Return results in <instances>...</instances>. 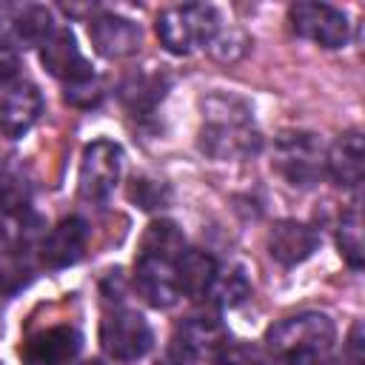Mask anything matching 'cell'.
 <instances>
[{
	"label": "cell",
	"instance_id": "obj_1",
	"mask_svg": "<svg viewBox=\"0 0 365 365\" xmlns=\"http://www.w3.org/2000/svg\"><path fill=\"white\" fill-rule=\"evenodd\" d=\"M262 145L259 131L251 123V108L231 94H211L202 100L200 148L214 160H242Z\"/></svg>",
	"mask_w": 365,
	"mask_h": 365
},
{
	"label": "cell",
	"instance_id": "obj_2",
	"mask_svg": "<svg viewBox=\"0 0 365 365\" xmlns=\"http://www.w3.org/2000/svg\"><path fill=\"white\" fill-rule=\"evenodd\" d=\"M334 322L328 314L319 311H302L294 317L279 319L277 325L268 328L265 345L268 351L279 356H294V354H317L325 356L334 342Z\"/></svg>",
	"mask_w": 365,
	"mask_h": 365
},
{
	"label": "cell",
	"instance_id": "obj_3",
	"mask_svg": "<svg viewBox=\"0 0 365 365\" xmlns=\"http://www.w3.org/2000/svg\"><path fill=\"white\" fill-rule=\"evenodd\" d=\"M222 17L214 6H174L157 17V37L171 54H191L197 46H208Z\"/></svg>",
	"mask_w": 365,
	"mask_h": 365
},
{
	"label": "cell",
	"instance_id": "obj_4",
	"mask_svg": "<svg viewBox=\"0 0 365 365\" xmlns=\"http://www.w3.org/2000/svg\"><path fill=\"white\" fill-rule=\"evenodd\" d=\"M277 171L299 188H311L325 174V148L311 131H282L274 143Z\"/></svg>",
	"mask_w": 365,
	"mask_h": 365
},
{
	"label": "cell",
	"instance_id": "obj_5",
	"mask_svg": "<svg viewBox=\"0 0 365 365\" xmlns=\"http://www.w3.org/2000/svg\"><path fill=\"white\" fill-rule=\"evenodd\" d=\"M100 345L117 362H137L151 351L154 334L143 314L131 308H117L100 322Z\"/></svg>",
	"mask_w": 365,
	"mask_h": 365
},
{
	"label": "cell",
	"instance_id": "obj_6",
	"mask_svg": "<svg viewBox=\"0 0 365 365\" xmlns=\"http://www.w3.org/2000/svg\"><path fill=\"white\" fill-rule=\"evenodd\" d=\"M288 20L299 37L317 43L319 48H342L351 37L345 11L328 3H297L288 9Z\"/></svg>",
	"mask_w": 365,
	"mask_h": 365
},
{
	"label": "cell",
	"instance_id": "obj_7",
	"mask_svg": "<svg viewBox=\"0 0 365 365\" xmlns=\"http://www.w3.org/2000/svg\"><path fill=\"white\" fill-rule=\"evenodd\" d=\"M123 171V148L111 140H94L80 157V194L91 202L106 200Z\"/></svg>",
	"mask_w": 365,
	"mask_h": 365
},
{
	"label": "cell",
	"instance_id": "obj_8",
	"mask_svg": "<svg viewBox=\"0 0 365 365\" xmlns=\"http://www.w3.org/2000/svg\"><path fill=\"white\" fill-rule=\"evenodd\" d=\"M177 259L180 257L140 248L137 262H134V285L148 305L171 308L182 297L180 285H177Z\"/></svg>",
	"mask_w": 365,
	"mask_h": 365
},
{
	"label": "cell",
	"instance_id": "obj_9",
	"mask_svg": "<svg viewBox=\"0 0 365 365\" xmlns=\"http://www.w3.org/2000/svg\"><path fill=\"white\" fill-rule=\"evenodd\" d=\"M228 342V334L214 317H188L171 342V365H200L202 359H214L217 351Z\"/></svg>",
	"mask_w": 365,
	"mask_h": 365
},
{
	"label": "cell",
	"instance_id": "obj_10",
	"mask_svg": "<svg viewBox=\"0 0 365 365\" xmlns=\"http://www.w3.org/2000/svg\"><path fill=\"white\" fill-rule=\"evenodd\" d=\"M40 60L48 68V74H54L66 86H83V83L94 80L91 63L86 60V54L80 51L77 40L68 29H54L40 43Z\"/></svg>",
	"mask_w": 365,
	"mask_h": 365
},
{
	"label": "cell",
	"instance_id": "obj_11",
	"mask_svg": "<svg viewBox=\"0 0 365 365\" xmlns=\"http://www.w3.org/2000/svg\"><path fill=\"white\" fill-rule=\"evenodd\" d=\"M88 37L94 48L108 60H123L140 48V26L120 14H97L88 20Z\"/></svg>",
	"mask_w": 365,
	"mask_h": 365
},
{
	"label": "cell",
	"instance_id": "obj_12",
	"mask_svg": "<svg viewBox=\"0 0 365 365\" xmlns=\"http://www.w3.org/2000/svg\"><path fill=\"white\" fill-rule=\"evenodd\" d=\"M43 111V97L34 83H14L0 97V131L11 140L23 137Z\"/></svg>",
	"mask_w": 365,
	"mask_h": 365
},
{
	"label": "cell",
	"instance_id": "obj_13",
	"mask_svg": "<svg viewBox=\"0 0 365 365\" xmlns=\"http://www.w3.org/2000/svg\"><path fill=\"white\" fill-rule=\"evenodd\" d=\"M317 242H319L317 231L299 220H279L268 231V254L274 262L285 268L305 262L317 251Z\"/></svg>",
	"mask_w": 365,
	"mask_h": 365
},
{
	"label": "cell",
	"instance_id": "obj_14",
	"mask_svg": "<svg viewBox=\"0 0 365 365\" xmlns=\"http://www.w3.org/2000/svg\"><path fill=\"white\" fill-rule=\"evenodd\" d=\"M80 345H83V336L77 328L54 325V328L34 334L26 342L23 356L29 365H68L80 354Z\"/></svg>",
	"mask_w": 365,
	"mask_h": 365
},
{
	"label": "cell",
	"instance_id": "obj_15",
	"mask_svg": "<svg viewBox=\"0 0 365 365\" xmlns=\"http://www.w3.org/2000/svg\"><path fill=\"white\" fill-rule=\"evenodd\" d=\"M86 242H88V225L83 217H66L63 222H57L43 245H40V257L48 268H66V265H74L83 251H86Z\"/></svg>",
	"mask_w": 365,
	"mask_h": 365
},
{
	"label": "cell",
	"instance_id": "obj_16",
	"mask_svg": "<svg viewBox=\"0 0 365 365\" xmlns=\"http://www.w3.org/2000/svg\"><path fill=\"white\" fill-rule=\"evenodd\" d=\"M362 134L356 128L339 134L334 145L325 151V171L334 177L336 185L342 188H356L362 182Z\"/></svg>",
	"mask_w": 365,
	"mask_h": 365
},
{
	"label": "cell",
	"instance_id": "obj_17",
	"mask_svg": "<svg viewBox=\"0 0 365 365\" xmlns=\"http://www.w3.org/2000/svg\"><path fill=\"white\" fill-rule=\"evenodd\" d=\"M168 91V74L157 66H143V68H134L123 86H120V100L128 111L134 114H145L151 111Z\"/></svg>",
	"mask_w": 365,
	"mask_h": 365
},
{
	"label": "cell",
	"instance_id": "obj_18",
	"mask_svg": "<svg viewBox=\"0 0 365 365\" xmlns=\"http://www.w3.org/2000/svg\"><path fill=\"white\" fill-rule=\"evenodd\" d=\"M0 23L23 43H43L51 29V11L46 6H0Z\"/></svg>",
	"mask_w": 365,
	"mask_h": 365
},
{
	"label": "cell",
	"instance_id": "obj_19",
	"mask_svg": "<svg viewBox=\"0 0 365 365\" xmlns=\"http://www.w3.org/2000/svg\"><path fill=\"white\" fill-rule=\"evenodd\" d=\"M34 185L20 165H6L0 171V214L9 220H23L31 208Z\"/></svg>",
	"mask_w": 365,
	"mask_h": 365
},
{
	"label": "cell",
	"instance_id": "obj_20",
	"mask_svg": "<svg viewBox=\"0 0 365 365\" xmlns=\"http://www.w3.org/2000/svg\"><path fill=\"white\" fill-rule=\"evenodd\" d=\"M217 271V262L211 254L205 251H197V248H185L177 259V285H180V294L185 297H202L211 277Z\"/></svg>",
	"mask_w": 365,
	"mask_h": 365
},
{
	"label": "cell",
	"instance_id": "obj_21",
	"mask_svg": "<svg viewBox=\"0 0 365 365\" xmlns=\"http://www.w3.org/2000/svg\"><path fill=\"white\" fill-rule=\"evenodd\" d=\"M248 294H251V282H248L242 268H237V265H217V271H214L202 299H208L217 308H234Z\"/></svg>",
	"mask_w": 365,
	"mask_h": 365
},
{
	"label": "cell",
	"instance_id": "obj_22",
	"mask_svg": "<svg viewBox=\"0 0 365 365\" xmlns=\"http://www.w3.org/2000/svg\"><path fill=\"white\" fill-rule=\"evenodd\" d=\"M208 51H211L217 60H222V63L240 60V57L248 51V37H245L242 29H237V26H231V23H222V26L214 31V37L208 40Z\"/></svg>",
	"mask_w": 365,
	"mask_h": 365
},
{
	"label": "cell",
	"instance_id": "obj_23",
	"mask_svg": "<svg viewBox=\"0 0 365 365\" xmlns=\"http://www.w3.org/2000/svg\"><path fill=\"white\" fill-rule=\"evenodd\" d=\"M336 242H339V254L345 257V262L351 268H362V222H359V211L356 208H351L342 217Z\"/></svg>",
	"mask_w": 365,
	"mask_h": 365
},
{
	"label": "cell",
	"instance_id": "obj_24",
	"mask_svg": "<svg viewBox=\"0 0 365 365\" xmlns=\"http://www.w3.org/2000/svg\"><path fill=\"white\" fill-rule=\"evenodd\" d=\"M214 365H262L259 351H254L251 345H240V342H225L217 356Z\"/></svg>",
	"mask_w": 365,
	"mask_h": 365
},
{
	"label": "cell",
	"instance_id": "obj_25",
	"mask_svg": "<svg viewBox=\"0 0 365 365\" xmlns=\"http://www.w3.org/2000/svg\"><path fill=\"white\" fill-rule=\"evenodd\" d=\"M26 282V265L14 257L0 259V294H9Z\"/></svg>",
	"mask_w": 365,
	"mask_h": 365
},
{
	"label": "cell",
	"instance_id": "obj_26",
	"mask_svg": "<svg viewBox=\"0 0 365 365\" xmlns=\"http://www.w3.org/2000/svg\"><path fill=\"white\" fill-rule=\"evenodd\" d=\"M17 68H20V60H17V51L6 43H0V91H6L11 86V80L17 77Z\"/></svg>",
	"mask_w": 365,
	"mask_h": 365
},
{
	"label": "cell",
	"instance_id": "obj_27",
	"mask_svg": "<svg viewBox=\"0 0 365 365\" xmlns=\"http://www.w3.org/2000/svg\"><path fill=\"white\" fill-rule=\"evenodd\" d=\"M131 197H134L143 208H154V205L163 202V191H160V185H154V182H148V180H140V182L131 188Z\"/></svg>",
	"mask_w": 365,
	"mask_h": 365
},
{
	"label": "cell",
	"instance_id": "obj_28",
	"mask_svg": "<svg viewBox=\"0 0 365 365\" xmlns=\"http://www.w3.org/2000/svg\"><path fill=\"white\" fill-rule=\"evenodd\" d=\"M325 356H317V354H294V356H279L277 365H322Z\"/></svg>",
	"mask_w": 365,
	"mask_h": 365
},
{
	"label": "cell",
	"instance_id": "obj_29",
	"mask_svg": "<svg viewBox=\"0 0 365 365\" xmlns=\"http://www.w3.org/2000/svg\"><path fill=\"white\" fill-rule=\"evenodd\" d=\"M83 365H103V362H83Z\"/></svg>",
	"mask_w": 365,
	"mask_h": 365
}]
</instances>
